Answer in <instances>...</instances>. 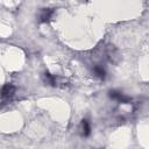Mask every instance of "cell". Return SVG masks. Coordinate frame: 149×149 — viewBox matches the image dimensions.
I'll list each match as a JSON object with an SVG mask.
<instances>
[{
  "label": "cell",
  "instance_id": "1",
  "mask_svg": "<svg viewBox=\"0 0 149 149\" xmlns=\"http://www.w3.org/2000/svg\"><path fill=\"white\" fill-rule=\"evenodd\" d=\"M111 98H113V99H115V100H118V101H120V102H123V104H127V102L129 101L128 98H126L125 95H122L121 93L115 92V91H112V92H111Z\"/></svg>",
  "mask_w": 149,
  "mask_h": 149
},
{
  "label": "cell",
  "instance_id": "2",
  "mask_svg": "<svg viewBox=\"0 0 149 149\" xmlns=\"http://www.w3.org/2000/svg\"><path fill=\"white\" fill-rule=\"evenodd\" d=\"M51 14H52V10H51V9H44V10L42 12V14H41V22H47V21H49Z\"/></svg>",
  "mask_w": 149,
  "mask_h": 149
},
{
  "label": "cell",
  "instance_id": "3",
  "mask_svg": "<svg viewBox=\"0 0 149 149\" xmlns=\"http://www.w3.org/2000/svg\"><path fill=\"white\" fill-rule=\"evenodd\" d=\"M13 91H14L13 86H9V85L5 86V87L2 88V98H6V97H10V95H12V93H13Z\"/></svg>",
  "mask_w": 149,
  "mask_h": 149
},
{
  "label": "cell",
  "instance_id": "4",
  "mask_svg": "<svg viewBox=\"0 0 149 149\" xmlns=\"http://www.w3.org/2000/svg\"><path fill=\"white\" fill-rule=\"evenodd\" d=\"M81 126H83V134H84V136H87L90 134V125H88L87 120H83Z\"/></svg>",
  "mask_w": 149,
  "mask_h": 149
},
{
  "label": "cell",
  "instance_id": "5",
  "mask_svg": "<svg viewBox=\"0 0 149 149\" xmlns=\"http://www.w3.org/2000/svg\"><path fill=\"white\" fill-rule=\"evenodd\" d=\"M94 72L97 73V76H99V77H101V78L105 76V71H104L101 68H98V66L94 68Z\"/></svg>",
  "mask_w": 149,
  "mask_h": 149
}]
</instances>
